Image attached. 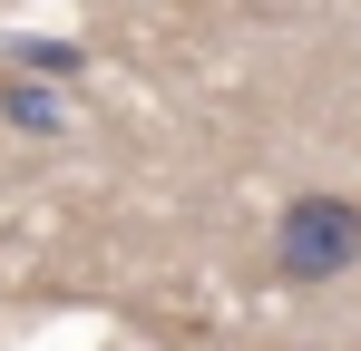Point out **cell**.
<instances>
[{"label":"cell","instance_id":"cell-2","mask_svg":"<svg viewBox=\"0 0 361 351\" xmlns=\"http://www.w3.org/2000/svg\"><path fill=\"white\" fill-rule=\"evenodd\" d=\"M10 117H20V127H49V117H59V108H49V98H39L30 78H20V88H10Z\"/></svg>","mask_w":361,"mask_h":351},{"label":"cell","instance_id":"cell-1","mask_svg":"<svg viewBox=\"0 0 361 351\" xmlns=\"http://www.w3.org/2000/svg\"><path fill=\"white\" fill-rule=\"evenodd\" d=\"M361 264V205L352 195H293L274 215V273L283 283H342Z\"/></svg>","mask_w":361,"mask_h":351}]
</instances>
